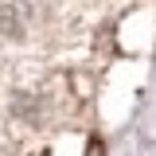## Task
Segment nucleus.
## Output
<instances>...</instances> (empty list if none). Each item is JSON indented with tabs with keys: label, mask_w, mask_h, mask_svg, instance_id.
Returning <instances> with one entry per match:
<instances>
[{
	"label": "nucleus",
	"mask_w": 156,
	"mask_h": 156,
	"mask_svg": "<svg viewBox=\"0 0 156 156\" xmlns=\"http://www.w3.org/2000/svg\"><path fill=\"white\" fill-rule=\"evenodd\" d=\"M20 35H23V8L16 0L0 4V39H20Z\"/></svg>",
	"instance_id": "obj_1"
}]
</instances>
